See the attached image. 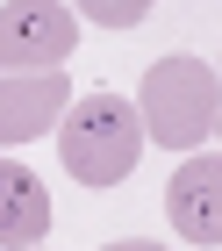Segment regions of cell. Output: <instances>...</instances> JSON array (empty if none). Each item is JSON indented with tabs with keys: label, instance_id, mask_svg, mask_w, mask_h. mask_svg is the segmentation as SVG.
Here are the masks:
<instances>
[{
	"label": "cell",
	"instance_id": "cell-1",
	"mask_svg": "<svg viewBox=\"0 0 222 251\" xmlns=\"http://www.w3.org/2000/svg\"><path fill=\"white\" fill-rule=\"evenodd\" d=\"M57 158L79 187H122L144 158V122L122 94H79L57 122Z\"/></svg>",
	"mask_w": 222,
	"mask_h": 251
},
{
	"label": "cell",
	"instance_id": "cell-2",
	"mask_svg": "<svg viewBox=\"0 0 222 251\" xmlns=\"http://www.w3.org/2000/svg\"><path fill=\"white\" fill-rule=\"evenodd\" d=\"M222 115V79L201 58H158L136 86V122H144V144H165V151H201L215 136Z\"/></svg>",
	"mask_w": 222,
	"mask_h": 251
},
{
	"label": "cell",
	"instance_id": "cell-3",
	"mask_svg": "<svg viewBox=\"0 0 222 251\" xmlns=\"http://www.w3.org/2000/svg\"><path fill=\"white\" fill-rule=\"evenodd\" d=\"M79 15L65 0H0V72H65Z\"/></svg>",
	"mask_w": 222,
	"mask_h": 251
},
{
	"label": "cell",
	"instance_id": "cell-4",
	"mask_svg": "<svg viewBox=\"0 0 222 251\" xmlns=\"http://www.w3.org/2000/svg\"><path fill=\"white\" fill-rule=\"evenodd\" d=\"M72 79L65 72H0V144H36L65 122Z\"/></svg>",
	"mask_w": 222,
	"mask_h": 251
},
{
	"label": "cell",
	"instance_id": "cell-5",
	"mask_svg": "<svg viewBox=\"0 0 222 251\" xmlns=\"http://www.w3.org/2000/svg\"><path fill=\"white\" fill-rule=\"evenodd\" d=\"M165 215L186 244H222V151H194L165 187Z\"/></svg>",
	"mask_w": 222,
	"mask_h": 251
},
{
	"label": "cell",
	"instance_id": "cell-6",
	"mask_svg": "<svg viewBox=\"0 0 222 251\" xmlns=\"http://www.w3.org/2000/svg\"><path fill=\"white\" fill-rule=\"evenodd\" d=\"M50 237V187L29 165L0 158V251H36Z\"/></svg>",
	"mask_w": 222,
	"mask_h": 251
},
{
	"label": "cell",
	"instance_id": "cell-7",
	"mask_svg": "<svg viewBox=\"0 0 222 251\" xmlns=\"http://www.w3.org/2000/svg\"><path fill=\"white\" fill-rule=\"evenodd\" d=\"M72 15L93 22V29H136L150 15V0H72Z\"/></svg>",
	"mask_w": 222,
	"mask_h": 251
},
{
	"label": "cell",
	"instance_id": "cell-8",
	"mask_svg": "<svg viewBox=\"0 0 222 251\" xmlns=\"http://www.w3.org/2000/svg\"><path fill=\"white\" fill-rule=\"evenodd\" d=\"M100 251H165V244H150V237H122V244H100Z\"/></svg>",
	"mask_w": 222,
	"mask_h": 251
},
{
	"label": "cell",
	"instance_id": "cell-9",
	"mask_svg": "<svg viewBox=\"0 0 222 251\" xmlns=\"http://www.w3.org/2000/svg\"><path fill=\"white\" fill-rule=\"evenodd\" d=\"M215 136H222V115H215Z\"/></svg>",
	"mask_w": 222,
	"mask_h": 251
},
{
	"label": "cell",
	"instance_id": "cell-10",
	"mask_svg": "<svg viewBox=\"0 0 222 251\" xmlns=\"http://www.w3.org/2000/svg\"><path fill=\"white\" fill-rule=\"evenodd\" d=\"M215 79H222V72H215Z\"/></svg>",
	"mask_w": 222,
	"mask_h": 251
}]
</instances>
